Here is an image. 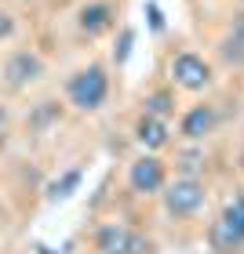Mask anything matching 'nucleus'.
Here are the masks:
<instances>
[{
	"instance_id": "1",
	"label": "nucleus",
	"mask_w": 244,
	"mask_h": 254,
	"mask_svg": "<svg viewBox=\"0 0 244 254\" xmlns=\"http://www.w3.org/2000/svg\"><path fill=\"white\" fill-rule=\"evenodd\" d=\"M66 102L77 113H99L110 102V73H106V65L91 62L84 69H77V73L66 80Z\"/></svg>"
},
{
	"instance_id": "2",
	"label": "nucleus",
	"mask_w": 244,
	"mask_h": 254,
	"mask_svg": "<svg viewBox=\"0 0 244 254\" xmlns=\"http://www.w3.org/2000/svg\"><path fill=\"white\" fill-rule=\"evenodd\" d=\"M160 203H164V214L175 218V222H190V218H197L204 211V203H208L204 178L175 175L171 182H164V189H160Z\"/></svg>"
},
{
	"instance_id": "3",
	"label": "nucleus",
	"mask_w": 244,
	"mask_h": 254,
	"mask_svg": "<svg viewBox=\"0 0 244 254\" xmlns=\"http://www.w3.org/2000/svg\"><path fill=\"white\" fill-rule=\"evenodd\" d=\"M208 247H212V254L244 251V192H237L234 200L215 214V222L208 225Z\"/></svg>"
},
{
	"instance_id": "4",
	"label": "nucleus",
	"mask_w": 244,
	"mask_h": 254,
	"mask_svg": "<svg viewBox=\"0 0 244 254\" xmlns=\"http://www.w3.org/2000/svg\"><path fill=\"white\" fill-rule=\"evenodd\" d=\"M91 247H95V254H157V244L146 233H135L117 222L99 225L91 233Z\"/></svg>"
},
{
	"instance_id": "5",
	"label": "nucleus",
	"mask_w": 244,
	"mask_h": 254,
	"mask_svg": "<svg viewBox=\"0 0 244 254\" xmlns=\"http://www.w3.org/2000/svg\"><path fill=\"white\" fill-rule=\"evenodd\" d=\"M168 76H171V84L179 91H190V95H201V91H208L215 84L212 62L201 59V55H193V51H179L175 59H171V65H168Z\"/></svg>"
},
{
	"instance_id": "6",
	"label": "nucleus",
	"mask_w": 244,
	"mask_h": 254,
	"mask_svg": "<svg viewBox=\"0 0 244 254\" xmlns=\"http://www.w3.org/2000/svg\"><path fill=\"white\" fill-rule=\"evenodd\" d=\"M164 182H168V167H164V160H160L157 153L135 156L131 167H127V189H131L135 196H160Z\"/></svg>"
},
{
	"instance_id": "7",
	"label": "nucleus",
	"mask_w": 244,
	"mask_h": 254,
	"mask_svg": "<svg viewBox=\"0 0 244 254\" xmlns=\"http://www.w3.org/2000/svg\"><path fill=\"white\" fill-rule=\"evenodd\" d=\"M215 127H219V109L212 102H197L179 117V138L190 145H201L215 134Z\"/></svg>"
},
{
	"instance_id": "8",
	"label": "nucleus",
	"mask_w": 244,
	"mask_h": 254,
	"mask_svg": "<svg viewBox=\"0 0 244 254\" xmlns=\"http://www.w3.org/2000/svg\"><path fill=\"white\" fill-rule=\"evenodd\" d=\"M44 73H48V65H44V59L37 51H11L4 59V84L15 91L44 80Z\"/></svg>"
},
{
	"instance_id": "9",
	"label": "nucleus",
	"mask_w": 244,
	"mask_h": 254,
	"mask_svg": "<svg viewBox=\"0 0 244 254\" xmlns=\"http://www.w3.org/2000/svg\"><path fill=\"white\" fill-rule=\"evenodd\" d=\"M135 142L142 145V153H160L171 142V127L164 117H153V113L142 109V117L135 120Z\"/></svg>"
},
{
	"instance_id": "10",
	"label": "nucleus",
	"mask_w": 244,
	"mask_h": 254,
	"mask_svg": "<svg viewBox=\"0 0 244 254\" xmlns=\"http://www.w3.org/2000/svg\"><path fill=\"white\" fill-rule=\"evenodd\" d=\"M113 22H117V11L106 0H91V4H84L77 11V29L84 37H102V33L113 29Z\"/></svg>"
},
{
	"instance_id": "11",
	"label": "nucleus",
	"mask_w": 244,
	"mask_h": 254,
	"mask_svg": "<svg viewBox=\"0 0 244 254\" xmlns=\"http://www.w3.org/2000/svg\"><path fill=\"white\" fill-rule=\"evenodd\" d=\"M59 120H62V102H55V98H44L29 109V131H37V134L51 131Z\"/></svg>"
},
{
	"instance_id": "12",
	"label": "nucleus",
	"mask_w": 244,
	"mask_h": 254,
	"mask_svg": "<svg viewBox=\"0 0 244 254\" xmlns=\"http://www.w3.org/2000/svg\"><path fill=\"white\" fill-rule=\"evenodd\" d=\"M80 182H84V171H80V167H66L55 182H48V203H62V200H69V196L80 189Z\"/></svg>"
},
{
	"instance_id": "13",
	"label": "nucleus",
	"mask_w": 244,
	"mask_h": 254,
	"mask_svg": "<svg viewBox=\"0 0 244 254\" xmlns=\"http://www.w3.org/2000/svg\"><path fill=\"white\" fill-rule=\"evenodd\" d=\"M142 109L153 113V117L171 120V117H175V95H171L168 87H164V91H149V95L142 98Z\"/></svg>"
},
{
	"instance_id": "14",
	"label": "nucleus",
	"mask_w": 244,
	"mask_h": 254,
	"mask_svg": "<svg viewBox=\"0 0 244 254\" xmlns=\"http://www.w3.org/2000/svg\"><path fill=\"white\" fill-rule=\"evenodd\" d=\"M219 59H223L230 69H244V37L230 33V37L219 40Z\"/></svg>"
},
{
	"instance_id": "15",
	"label": "nucleus",
	"mask_w": 244,
	"mask_h": 254,
	"mask_svg": "<svg viewBox=\"0 0 244 254\" xmlns=\"http://www.w3.org/2000/svg\"><path fill=\"white\" fill-rule=\"evenodd\" d=\"M179 175H193V178H204V171H208V160H204V153L201 149H186V153H179Z\"/></svg>"
},
{
	"instance_id": "16",
	"label": "nucleus",
	"mask_w": 244,
	"mask_h": 254,
	"mask_svg": "<svg viewBox=\"0 0 244 254\" xmlns=\"http://www.w3.org/2000/svg\"><path fill=\"white\" fill-rule=\"evenodd\" d=\"M131 44H135V29H124V33H121V44L113 48V59H117V65L127 62V55H131Z\"/></svg>"
},
{
	"instance_id": "17",
	"label": "nucleus",
	"mask_w": 244,
	"mask_h": 254,
	"mask_svg": "<svg viewBox=\"0 0 244 254\" xmlns=\"http://www.w3.org/2000/svg\"><path fill=\"white\" fill-rule=\"evenodd\" d=\"M11 37H15V18H11V11H0V40Z\"/></svg>"
},
{
	"instance_id": "18",
	"label": "nucleus",
	"mask_w": 244,
	"mask_h": 254,
	"mask_svg": "<svg viewBox=\"0 0 244 254\" xmlns=\"http://www.w3.org/2000/svg\"><path fill=\"white\" fill-rule=\"evenodd\" d=\"M146 18H149V26H153L157 33L164 29V15H160V7H157V4H149V7H146Z\"/></svg>"
},
{
	"instance_id": "19",
	"label": "nucleus",
	"mask_w": 244,
	"mask_h": 254,
	"mask_svg": "<svg viewBox=\"0 0 244 254\" xmlns=\"http://www.w3.org/2000/svg\"><path fill=\"white\" fill-rule=\"evenodd\" d=\"M234 33H237V37H244V11H237V15H234Z\"/></svg>"
},
{
	"instance_id": "20",
	"label": "nucleus",
	"mask_w": 244,
	"mask_h": 254,
	"mask_svg": "<svg viewBox=\"0 0 244 254\" xmlns=\"http://www.w3.org/2000/svg\"><path fill=\"white\" fill-rule=\"evenodd\" d=\"M4 124H7V109H4V106H0V127H4Z\"/></svg>"
},
{
	"instance_id": "21",
	"label": "nucleus",
	"mask_w": 244,
	"mask_h": 254,
	"mask_svg": "<svg viewBox=\"0 0 244 254\" xmlns=\"http://www.w3.org/2000/svg\"><path fill=\"white\" fill-rule=\"evenodd\" d=\"M37 251H40V254H55V251H51V247H44V244H40V247H37Z\"/></svg>"
},
{
	"instance_id": "22",
	"label": "nucleus",
	"mask_w": 244,
	"mask_h": 254,
	"mask_svg": "<svg viewBox=\"0 0 244 254\" xmlns=\"http://www.w3.org/2000/svg\"><path fill=\"white\" fill-rule=\"evenodd\" d=\"M241 4H244V0H241Z\"/></svg>"
}]
</instances>
